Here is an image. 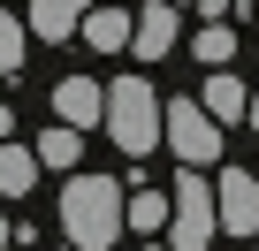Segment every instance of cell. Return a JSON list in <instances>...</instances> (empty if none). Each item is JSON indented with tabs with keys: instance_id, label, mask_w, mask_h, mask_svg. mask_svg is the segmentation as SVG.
<instances>
[{
	"instance_id": "9",
	"label": "cell",
	"mask_w": 259,
	"mask_h": 251,
	"mask_svg": "<svg viewBox=\"0 0 259 251\" xmlns=\"http://www.w3.org/2000/svg\"><path fill=\"white\" fill-rule=\"evenodd\" d=\"M76 38H84L92 54H130V38H138V16H122V8H92Z\"/></svg>"
},
{
	"instance_id": "21",
	"label": "cell",
	"mask_w": 259,
	"mask_h": 251,
	"mask_svg": "<svg viewBox=\"0 0 259 251\" xmlns=\"http://www.w3.org/2000/svg\"><path fill=\"white\" fill-rule=\"evenodd\" d=\"M153 251H160V243H153Z\"/></svg>"
},
{
	"instance_id": "8",
	"label": "cell",
	"mask_w": 259,
	"mask_h": 251,
	"mask_svg": "<svg viewBox=\"0 0 259 251\" xmlns=\"http://www.w3.org/2000/svg\"><path fill=\"white\" fill-rule=\"evenodd\" d=\"M138 61H168L176 54V0H153V8L138 16V46H130Z\"/></svg>"
},
{
	"instance_id": "19",
	"label": "cell",
	"mask_w": 259,
	"mask_h": 251,
	"mask_svg": "<svg viewBox=\"0 0 259 251\" xmlns=\"http://www.w3.org/2000/svg\"><path fill=\"white\" fill-rule=\"evenodd\" d=\"M251 130H259V91H251Z\"/></svg>"
},
{
	"instance_id": "15",
	"label": "cell",
	"mask_w": 259,
	"mask_h": 251,
	"mask_svg": "<svg viewBox=\"0 0 259 251\" xmlns=\"http://www.w3.org/2000/svg\"><path fill=\"white\" fill-rule=\"evenodd\" d=\"M23 38H31V23H16L8 8H0V76H16V69H23Z\"/></svg>"
},
{
	"instance_id": "1",
	"label": "cell",
	"mask_w": 259,
	"mask_h": 251,
	"mask_svg": "<svg viewBox=\"0 0 259 251\" xmlns=\"http://www.w3.org/2000/svg\"><path fill=\"white\" fill-rule=\"evenodd\" d=\"M122 228H130V206H122L114 175L84 168V175L61 183V236H69V251H114Z\"/></svg>"
},
{
	"instance_id": "5",
	"label": "cell",
	"mask_w": 259,
	"mask_h": 251,
	"mask_svg": "<svg viewBox=\"0 0 259 251\" xmlns=\"http://www.w3.org/2000/svg\"><path fill=\"white\" fill-rule=\"evenodd\" d=\"M213 198H221V228L229 236H259V175L251 168H221Z\"/></svg>"
},
{
	"instance_id": "20",
	"label": "cell",
	"mask_w": 259,
	"mask_h": 251,
	"mask_svg": "<svg viewBox=\"0 0 259 251\" xmlns=\"http://www.w3.org/2000/svg\"><path fill=\"white\" fill-rule=\"evenodd\" d=\"M176 8H183V0H176Z\"/></svg>"
},
{
	"instance_id": "10",
	"label": "cell",
	"mask_w": 259,
	"mask_h": 251,
	"mask_svg": "<svg viewBox=\"0 0 259 251\" xmlns=\"http://www.w3.org/2000/svg\"><path fill=\"white\" fill-rule=\"evenodd\" d=\"M38 145L23 153V145H0V198H31V183H38Z\"/></svg>"
},
{
	"instance_id": "4",
	"label": "cell",
	"mask_w": 259,
	"mask_h": 251,
	"mask_svg": "<svg viewBox=\"0 0 259 251\" xmlns=\"http://www.w3.org/2000/svg\"><path fill=\"white\" fill-rule=\"evenodd\" d=\"M221 130H229V122H221L206 99H176V107H168V153H176L183 168H213V160H221Z\"/></svg>"
},
{
	"instance_id": "12",
	"label": "cell",
	"mask_w": 259,
	"mask_h": 251,
	"mask_svg": "<svg viewBox=\"0 0 259 251\" xmlns=\"http://www.w3.org/2000/svg\"><path fill=\"white\" fill-rule=\"evenodd\" d=\"M168 221H176V198H153V190H130V228L138 236H168Z\"/></svg>"
},
{
	"instance_id": "17",
	"label": "cell",
	"mask_w": 259,
	"mask_h": 251,
	"mask_svg": "<svg viewBox=\"0 0 259 251\" xmlns=\"http://www.w3.org/2000/svg\"><path fill=\"white\" fill-rule=\"evenodd\" d=\"M8 114H16V107H0V145H8Z\"/></svg>"
},
{
	"instance_id": "3",
	"label": "cell",
	"mask_w": 259,
	"mask_h": 251,
	"mask_svg": "<svg viewBox=\"0 0 259 251\" xmlns=\"http://www.w3.org/2000/svg\"><path fill=\"white\" fill-rule=\"evenodd\" d=\"M213 236H221V198H213V183H206L198 168H183V175H176L168 251H213Z\"/></svg>"
},
{
	"instance_id": "18",
	"label": "cell",
	"mask_w": 259,
	"mask_h": 251,
	"mask_svg": "<svg viewBox=\"0 0 259 251\" xmlns=\"http://www.w3.org/2000/svg\"><path fill=\"white\" fill-rule=\"evenodd\" d=\"M8 236H16V228H8V221H0V251H8Z\"/></svg>"
},
{
	"instance_id": "13",
	"label": "cell",
	"mask_w": 259,
	"mask_h": 251,
	"mask_svg": "<svg viewBox=\"0 0 259 251\" xmlns=\"http://www.w3.org/2000/svg\"><path fill=\"white\" fill-rule=\"evenodd\" d=\"M76 153H84V130H69V122H54V130L38 137V160L46 168H76Z\"/></svg>"
},
{
	"instance_id": "7",
	"label": "cell",
	"mask_w": 259,
	"mask_h": 251,
	"mask_svg": "<svg viewBox=\"0 0 259 251\" xmlns=\"http://www.w3.org/2000/svg\"><path fill=\"white\" fill-rule=\"evenodd\" d=\"M84 16H92V0H31V38H46V46H61L69 31H84Z\"/></svg>"
},
{
	"instance_id": "11",
	"label": "cell",
	"mask_w": 259,
	"mask_h": 251,
	"mask_svg": "<svg viewBox=\"0 0 259 251\" xmlns=\"http://www.w3.org/2000/svg\"><path fill=\"white\" fill-rule=\"evenodd\" d=\"M198 99H206V107H213V114H221V122H251V91H244V84H236V76H229V69H213V76H206V91H198Z\"/></svg>"
},
{
	"instance_id": "2",
	"label": "cell",
	"mask_w": 259,
	"mask_h": 251,
	"mask_svg": "<svg viewBox=\"0 0 259 251\" xmlns=\"http://www.w3.org/2000/svg\"><path fill=\"white\" fill-rule=\"evenodd\" d=\"M107 137H114L130 160H145V153L168 137V107H160V91H153L145 76L107 84Z\"/></svg>"
},
{
	"instance_id": "16",
	"label": "cell",
	"mask_w": 259,
	"mask_h": 251,
	"mask_svg": "<svg viewBox=\"0 0 259 251\" xmlns=\"http://www.w3.org/2000/svg\"><path fill=\"white\" fill-rule=\"evenodd\" d=\"M198 8H206V16H229V8H244V0H198Z\"/></svg>"
},
{
	"instance_id": "6",
	"label": "cell",
	"mask_w": 259,
	"mask_h": 251,
	"mask_svg": "<svg viewBox=\"0 0 259 251\" xmlns=\"http://www.w3.org/2000/svg\"><path fill=\"white\" fill-rule=\"evenodd\" d=\"M54 122H69V130L107 122V91H99L92 76H61V84H54Z\"/></svg>"
},
{
	"instance_id": "14",
	"label": "cell",
	"mask_w": 259,
	"mask_h": 251,
	"mask_svg": "<svg viewBox=\"0 0 259 251\" xmlns=\"http://www.w3.org/2000/svg\"><path fill=\"white\" fill-rule=\"evenodd\" d=\"M191 54H198L206 69H229V54H236V31H229V23H206V31L191 38Z\"/></svg>"
}]
</instances>
